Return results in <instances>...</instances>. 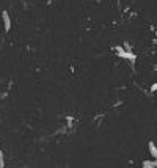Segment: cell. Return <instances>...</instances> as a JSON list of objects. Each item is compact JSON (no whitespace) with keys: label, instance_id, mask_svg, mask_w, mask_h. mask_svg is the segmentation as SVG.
<instances>
[{"label":"cell","instance_id":"obj_5","mask_svg":"<svg viewBox=\"0 0 157 168\" xmlns=\"http://www.w3.org/2000/svg\"><path fill=\"white\" fill-rule=\"evenodd\" d=\"M0 154H2V149H0Z\"/></svg>","mask_w":157,"mask_h":168},{"label":"cell","instance_id":"obj_3","mask_svg":"<svg viewBox=\"0 0 157 168\" xmlns=\"http://www.w3.org/2000/svg\"><path fill=\"white\" fill-rule=\"evenodd\" d=\"M0 168H5V159H3V152L0 154Z\"/></svg>","mask_w":157,"mask_h":168},{"label":"cell","instance_id":"obj_4","mask_svg":"<svg viewBox=\"0 0 157 168\" xmlns=\"http://www.w3.org/2000/svg\"><path fill=\"white\" fill-rule=\"evenodd\" d=\"M155 90H157V83H154V85L151 87V91H155Z\"/></svg>","mask_w":157,"mask_h":168},{"label":"cell","instance_id":"obj_2","mask_svg":"<svg viewBox=\"0 0 157 168\" xmlns=\"http://www.w3.org/2000/svg\"><path fill=\"white\" fill-rule=\"evenodd\" d=\"M149 151H151V154H152V156L157 159V148H155V145H154L152 142L149 143Z\"/></svg>","mask_w":157,"mask_h":168},{"label":"cell","instance_id":"obj_1","mask_svg":"<svg viewBox=\"0 0 157 168\" xmlns=\"http://www.w3.org/2000/svg\"><path fill=\"white\" fill-rule=\"evenodd\" d=\"M2 19H3V27H5V30H10V29H11V19H10L8 11H3V13H2Z\"/></svg>","mask_w":157,"mask_h":168}]
</instances>
